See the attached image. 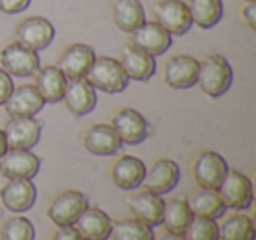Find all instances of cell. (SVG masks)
Here are the masks:
<instances>
[{"label":"cell","instance_id":"484cf974","mask_svg":"<svg viewBox=\"0 0 256 240\" xmlns=\"http://www.w3.org/2000/svg\"><path fill=\"white\" fill-rule=\"evenodd\" d=\"M188 204L192 207L193 216H198V218L218 219L226 212V205H224L223 198L220 196V193L216 190L200 188L198 191H195L190 196Z\"/></svg>","mask_w":256,"mask_h":240},{"label":"cell","instance_id":"44dd1931","mask_svg":"<svg viewBox=\"0 0 256 240\" xmlns=\"http://www.w3.org/2000/svg\"><path fill=\"white\" fill-rule=\"evenodd\" d=\"M84 148L95 156H112L121 151V142L112 124H93L84 134Z\"/></svg>","mask_w":256,"mask_h":240},{"label":"cell","instance_id":"7402d4cb","mask_svg":"<svg viewBox=\"0 0 256 240\" xmlns=\"http://www.w3.org/2000/svg\"><path fill=\"white\" fill-rule=\"evenodd\" d=\"M121 67H123L124 74L128 79L139 82H148L156 72V60L151 54L144 53V51L137 50L134 46H128L123 50L120 60Z\"/></svg>","mask_w":256,"mask_h":240},{"label":"cell","instance_id":"5b68a950","mask_svg":"<svg viewBox=\"0 0 256 240\" xmlns=\"http://www.w3.org/2000/svg\"><path fill=\"white\" fill-rule=\"evenodd\" d=\"M218 193L232 210H248L252 205V182L238 170H228Z\"/></svg>","mask_w":256,"mask_h":240},{"label":"cell","instance_id":"5bb4252c","mask_svg":"<svg viewBox=\"0 0 256 240\" xmlns=\"http://www.w3.org/2000/svg\"><path fill=\"white\" fill-rule=\"evenodd\" d=\"M0 198L4 207L11 212H26L36 205L37 188L32 179H9L0 188Z\"/></svg>","mask_w":256,"mask_h":240},{"label":"cell","instance_id":"8992f818","mask_svg":"<svg viewBox=\"0 0 256 240\" xmlns=\"http://www.w3.org/2000/svg\"><path fill=\"white\" fill-rule=\"evenodd\" d=\"M0 64L9 76L16 78H32L40 68V58L37 51L12 42L6 46L0 53Z\"/></svg>","mask_w":256,"mask_h":240},{"label":"cell","instance_id":"7a4b0ae2","mask_svg":"<svg viewBox=\"0 0 256 240\" xmlns=\"http://www.w3.org/2000/svg\"><path fill=\"white\" fill-rule=\"evenodd\" d=\"M88 82L95 90H100L104 93H121L126 90L128 81L120 60L110 56H98L95 58L88 76Z\"/></svg>","mask_w":256,"mask_h":240},{"label":"cell","instance_id":"ba28073f","mask_svg":"<svg viewBox=\"0 0 256 240\" xmlns=\"http://www.w3.org/2000/svg\"><path fill=\"white\" fill-rule=\"evenodd\" d=\"M112 128L118 132L121 142L128 146H137L144 142L150 135L148 120L136 109L124 107L112 116Z\"/></svg>","mask_w":256,"mask_h":240},{"label":"cell","instance_id":"e575fe53","mask_svg":"<svg viewBox=\"0 0 256 240\" xmlns=\"http://www.w3.org/2000/svg\"><path fill=\"white\" fill-rule=\"evenodd\" d=\"M53 240H86L74 226H58V230L54 232Z\"/></svg>","mask_w":256,"mask_h":240},{"label":"cell","instance_id":"4dcf8cb0","mask_svg":"<svg viewBox=\"0 0 256 240\" xmlns=\"http://www.w3.org/2000/svg\"><path fill=\"white\" fill-rule=\"evenodd\" d=\"M0 240H36V226L28 218H9L0 230Z\"/></svg>","mask_w":256,"mask_h":240},{"label":"cell","instance_id":"d590c367","mask_svg":"<svg viewBox=\"0 0 256 240\" xmlns=\"http://www.w3.org/2000/svg\"><path fill=\"white\" fill-rule=\"evenodd\" d=\"M242 18L246 20V23L249 25V28H256V2H248L242 8Z\"/></svg>","mask_w":256,"mask_h":240},{"label":"cell","instance_id":"52a82bcc","mask_svg":"<svg viewBox=\"0 0 256 240\" xmlns=\"http://www.w3.org/2000/svg\"><path fill=\"white\" fill-rule=\"evenodd\" d=\"M53 23L44 16H32V18L23 20L16 28V42L28 48L32 51L46 50L54 39Z\"/></svg>","mask_w":256,"mask_h":240},{"label":"cell","instance_id":"f35d334b","mask_svg":"<svg viewBox=\"0 0 256 240\" xmlns=\"http://www.w3.org/2000/svg\"><path fill=\"white\" fill-rule=\"evenodd\" d=\"M246 2H256V0H246Z\"/></svg>","mask_w":256,"mask_h":240},{"label":"cell","instance_id":"e0dca14e","mask_svg":"<svg viewBox=\"0 0 256 240\" xmlns=\"http://www.w3.org/2000/svg\"><path fill=\"white\" fill-rule=\"evenodd\" d=\"M4 134L9 149H32L39 142L42 124L34 118H12Z\"/></svg>","mask_w":256,"mask_h":240},{"label":"cell","instance_id":"2e32d148","mask_svg":"<svg viewBox=\"0 0 256 240\" xmlns=\"http://www.w3.org/2000/svg\"><path fill=\"white\" fill-rule=\"evenodd\" d=\"M96 54L95 50L88 44H72L64 51L58 68L67 79H82L88 76Z\"/></svg>","mask_w":256,"mask_h":240},{"label":"cell","instance_id":"7c38bea8","mask_svg":"<svg viewBox=\"0 0 256 240\" xmlns=\"http://www.w3.org/2000/svg\"><path fill=\"white\" fill-rule=\"evenodd\" d=\"M179 179H181V170H179L178 163L174 160L160 158L153 162L150 168H146V177H144L142 184L151 193L165 194L170 193L178 186Z\"/></svg>","mask_w":256,"mask_h":240},{"label":"cell","instance_id":"277c9868","mask_svg":"<svg viewBox=\"0 0 256 240\" xmlns=\"http://www.w3.org/2000/svg\"><path fill=\"white\" fill-rule=\"evenodd\" d=\"M88 207V196L78 190H65L48 207V216L56 226H74Z\"/></svg>","mask_w":256,"mask_h":240},{"label":"cell","instance_id":"9c48e42d","mask_svg":"<svg viewBox=\"0 0 256 240\" xmlns=\"http://www.w3.org/2000/svg\"><path fill=\"white\" fill-rule=\"evenodd\" d=\"M154 16L170 36H184L193 25L188 4L182 0H162L154 6Z\"/></svg>","mask_w":256,"mask_h":240},{"label":"cell","instance_id":"4fadbf2b","mask_svg":"<svg viewBox=\"0 0 256 240\" xmlns=\"http://www.w3.org/2000/svg\"><path fill=\"white\" fill-rule=\"evenodd\" d=\"M200 62L188 54L172 56L164 67V81L174 90H188L196 84Z\"/></svg>","mask_w":256,"mask_h":240},{"label":"cell","instance_id":"ffe728a7","mask_svg":"<svg viewBox=\"0 0 256 240\" xmlns=\"http://www.w3.org/2000/svg\"><path fill=\"white\" fill-rule=\"evenodd\" d=\"M110 177L120 190L130 191L137 190L146 177V165L140 158L132 154H124L110 168Z\"/></svg>","mask_w":256,"mask_h":240},{"label":"cell","instance_id":"4316f807","mask_svg":"<svg viewBox=\"0 0 256 240\" xmlns=\"http://www.w3.org/2000/svg\"><path fill=\"white\" fill-rule=\"evenodd\" d=\"M193 212L192 207L186 200L182 198H174L170 202H165L164 208V221L162 224L165 226V230L170 233H178V235H184L188 226L193 221Z\"/></svg>","mask_w":256,"mask_h":240},{"label":"cell","instance_id":"836d02e7","mask_svg":"<svg viewBox=\"0 0 256 240\" xmlns=\"http://www.w3.org/2000/svg\"><path fill=\"white\" fill-rule=\"evenodd\" d=\"M12 90H14L12 78L4 70V68H0V106H4V104L8 102Z\"/></svg>","mask_w":256,"mask_h":240},{"label":"cell","instance_id":"8d00e7d4","mask_svg":"<svg viewBox=\"0 0 256 240\" xmlns=\"http://www.w3.org/2000/svg\"><path fill=\"white\" fill-rule=\"evenodd\" d=\"M8 151H9V148H8V140H6V134H4V130H0V158Z\"/></svg>","mask_w":256,"mask_h":240},{"label":"cell","instance_id":"6da1fadb","mask_svg":"<svg viewBox=\"0 0 256 240\" xmlns=\"http://www.w3.org/2000/svg\"><path fill=\"white\" fill-rule=\"evenodd\" d=\"M234 82V70L230 62L221 54H209L200 62L196 84L210 98L224 95Z\"/></svg>","mask_w":256,"mask_h":240},{"label":"cell","instance_id":"d6a6232c","mask_svg":"<svg viewBox=\"0 0 256 240\" xmlns=\"http://www.w3.org/2000/svg\"><path fill=\"white\" fill-rule=\"evenodd\" d=\"M32 0H0V11L6 14H18L28 9Z\"/></svg>","mask_w":256,"mask_h":240},{"label":"cell","instance_id":"d4e9b609","mask_svg":"<svg viewBox=\"0 0 256 240\" xmlns=\"http://www.w3.org/2000/svg\"><path fill=\"white\" fill-rule=\"evenodd\" d=\"M112 20L121 32L132 34L146 22L140 0H112Z\"/></svg>","mask_w":256,"mask_h":240},{"label":"cell","instance_id":"30bf717a","mask_svg":"<svg viewBox=\"0 0 256 240\" xmlns=\"http://www.w3.org/2000/svg\"><path fill=\"white\" fill-rule=\"evenodd\" d=\"M132 46L156 58L172 46V36L158 22H144L132 32Z\"/></svg>","mask_w":256,"mask_h":240},{"label":"cell","instance_id":"d6986e66","mask_svg":"<svg viewBox=\"0 0 256 240\" xmlns=\"http://www.w3.org/2000/svg\"><path fill=\"white\" fill-rule=\"evenodd\" d=\"M64 100L67 104V109L74 116L81 118L90 114L96 106V92L88 79H68L65 88Z\"/></svg>","mask_w":256,"mask_h":240},{"label":"cell","instance_id":"603a6c76","mask_svg":"<svg viewBox=\"0 0 256 240\" xmlns=\"http://www.w3.org/2000/svg\"><path fill=\"white\" fill-rule=\"evenodd\" d=\"M76 230L86 240H107L112 232V219L98 207H86L76 221Z\"/></svg>","mask_w":256,"mask_h":240},{"label":"cell","instance_id":"ac0fdd59","mask_svg":"<svg viewBox=\"0 0 256 240\" xmlns=\"http://www.w3.org/2000/svg\"><path fill=\"white\" fill-rule=\"evenodd\" d=\"M44 104L46 102L36 84H23L12 90L4 106L11 118H34L37 112H40Z\"/></svg>","mask_w":256,"mask_h":240},{"label":"cell","instance_id":"9a60e30c","mask_svg":"<svg viewBox=\"0 0 256 240\" xmlns=\"http://www.w3.org/2000/svg\"><path fill=\"white\" fill-rule=\"evenodd\" d=\"M126 204L130 212L134 214V218L150 224L151 228L160 226L162 221H164L165 200L162 198V194L151 193V191L146 190L130 196Z\"/></svg>","mask_w":256,"mask_h":240},{"label":"cell","instance_id":"1f68e13d","mask_svg":"<svg viewBox=\"0 0 256 240\" xmlns=\"http://www.w3.org/2000/svg\"><path fill=\"white\" fill-rule=\"evenodd\" d=\"M186 240H220V226L216 219L195 216L184 233Z\"/></svg>","mask_w":256,"mask_h":240},{"label":"cell","instance_id":"cb8c5ba5","mask_svg":"<svg viewBox=\"0 0 256 240\" xmlns=\"http://www.w3.org/2000/svg\"><path fill=\"white\" fill-rule=\"evenodd\" d=\"M67 81L68 79L58 68V65H48V67H40L37 70L36 88L39 90L40 96L46 104H56L64 100Z\"/></svg>","mask_w":256,"mask_h":240},{"label":"cell","instance_id":"8fae6325","mask_svg":"<svg viewBox=\"0 0 256 240\" xmlns=\"http://www.w3.org/2000/svg\"><path fill=\"white\" fill-rule=\"evenodd\" d=\"M39 168V156L30 149H9L0 158V174L8 179H34Z\"/></svg>","mask_w":256,"mask_h":240},{"label":"cell","instance_id":"74e56055","mask_svg":"<svg viewBox=\"0 0 256 240\" xmlns=\"http://www.w3.org/2000/svg\"><path fill=\"white\" fill-rule=\"evenodd\" d=\"M158 240H186V238H184V235H178V233L167 232V233H164Z\"/></svg>","mask_w":256,"mask_h":240},{"label":"cell","instance_id":"83f0119b","mask_svg":"<svg viewBox=\"0 0 256 240\" xmlns=\"http://www.w3.org/2000/svg\"><path fill=\"white\" fill-rule=\"evenodd\" d=\"M188 9L193 25L204 30L216 26L223 18V2L221 0H190Z\"/></svg>","mask_w":256,"mask_h":240},{"label":"cell","instance_id":"f546056e","mask_svg":"<svg viewBox=\"0 0 256 240\" xmlns=\"http://www.w3.org/2000/svg\"><path fill=\"white\" fill-rule=\"evenodd\" d=\"M220 240H254V224L249 216L234 214L220 226Z\"/></svg>","mask_w":256,"mask_h":240},{"label":"cell","instance_id":"3957f363","mask_svg":"<svg viewBox=\"0 0 256 240\" xmlns=\"http://www.w3.org/2000/svg\"><path fill=\"white\" fill-rule=\"evenodd\" d=\"M228 163L216 151H202L192 166L195 182L206 190H220L221 182L228 174Z\"/></svg>","mask_w":256,"mask_h":240},{"label":"cell","instance_id":"f1b7e54d","mask_svg":"<svg viewBox=\"0 0 256 240\" xmlns=\"http://www.w3.org/2000/svg\"><path fill=\"white\" fill-rule=\"evenodd\" d=\"M110 236L112 240H156L153 228L136 218L112 222Z\"/></svg>","mask_w":256,"mask_h":240}]
</instances>
